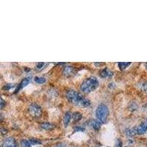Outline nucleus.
Returning a JSON list of instances; mask_svg holds the SVG:
<instances>
[{
    "label": "nucleus",
    "mask_w": 147,
    "mask_h": 147,
    "mask_svg": "<svg viewBox=\"0 0 147 147\" xmlns=\"http://www.w3.org/2000/svg\"><path fill=\"white\" fill-rule=\"evenodd\" d=\"M72 118L74 122H77L82 119V114L79 112H75L74 113L72 114Z\"/></svg>",
    "instance_id": "9b49d317"
},
{
    "label": "nucleus",
    "mask_w": 147,
    "mask_h": 147,
    "mask_svg": "<svg viewBox=\"0 0 147 147\" xmlns=\"http://www.w3.org/2000/svg\"><path fill=\"white\" fill-rule=\"evenodd\" d=\"M76 130L77 131H84V129L83 128H80V127H78L77 129H76Z\"/></svg>",
    "instance_id": "4be33fe9"
},
{
    "label": "nucleus",
    "mask_w": 147,
    "mask_h": 147,
    "mask_svg": "<svg viewBox=\"0 0 147 147\" xmlns=\"http://www.w3.org/2000/svg\"><path fill=\"white\" fill-rule=\"evenodd\" d=\"M73 70H74V68L72 66H65V68H64L63 72L65 74L69 75V74H70L72 73Z\"/></svg>",
    "instance_id": "4468645a"
},
{
    "label": "nucleus",
    "mask_w": 147,
    "mask_h": 147,
    "mask_svg": "<svg viewBox=\"0 0 147 147\" xmlns=\"http://www.w3.org/2000/svg\"><path fill=\"white\" fill-rule=\"evenodd\" d=\"M140 88L142 89L144 91H147V82H144V83L141 84Z\"/></svg>",
    "instance_id": "aec40b11"
},
{
    "label": "nucleus",
    "mask_w": 147,
    "mask_h": 147,
    "mask_svg": "<svg viewBox=\"0 0 147 147\" xmlns=\"http://www.w3.org/2000/svg\"><path fill=\"white\" fill-rule=\"evenodd\" d=\"M146 69H147V63H146Z\"/></svg>",
    "instance_id": "5701e85b"
},
{
    "label": "nucleus",
    "mask_w": 147,
    "mask_h": 147,
    "mask_svg": "<svg viewBox=\"0 0 147 147\" xmlns=\"http://www.w3.org/2000/svg\"><path fill=\"white\" fill-rule=\"evenodd\" d=\"M91 126L95 130H98L100 129L101 123L98 120H93L91 121Z\"/></svg>",
    "instance_id": "9d476101"
},
{
    "label": "nucleus",
    "mask_w": 147,
    "mask_h": 147,
    "mask_svg": "<svg viewBox=\"0 0 147 147\" xmlns=\"http://www.w3.org/2000/svg\"><path fill=\"white\" fill-rule=\"evenodd\" d=\"M109 110L105 105H100L98 106L96 110V115L97 120L100 123L105 122L108 116Z\"/></svg>",
    "instance_id": "7ed1b4c3"
},
{
    "label": "nucleus",
    "mask_w": 147,
    "mask_h": 147,
    "mask_svg": "<svg viewBox=\"0 0 147 147\" xmlns=\"http://www.w3.org/2000/svg\"><path fill=\"white\" fill-rule=\"evenodd\" d=\"M71 119V114L70 112H66L65 113V115H64V119H63V123L65 124V127L69 125V124L70 123Z\"/></svg>",
    "instance_id": "1a4fd4ad"
},
{
    "label": "nucleus",
    "mask_w": 147,
    "mask_h": 147,
    "mask_svg": "<svg viewBox=\"0 0 147 147\" xmlns=\"http://www.w3.org/2000/svg\"><path fill=\"white\" fill-rule=\"evenodd\" d=\"M40 127H42L44 129H47V130H49V129H52L54 128L53 124H50V123H43V124L40 125Z\"/></svg>",
    "instance_id": "ddd939ff"
},
{
    "label": "nucleus",
    "mask_w": 147,
    "mask_h": 147,
    "mask_svg": "<svg viewBox=\"0 0 147 147\" xmlns=\"http://www.w3.org/2000/svg\"><path fill=\"white\" fill-rule=\"evenodd\" d=\"M147 131V119L143 122L142 124H140L138 127L136 128V134L138 135H142V134L145 133Z\"/></svg>",
    "instance_id": "39448f33"
},
{
    "label": "nucleus",
    "mask_w": 147,
    "mask_h": 147,
    "mask_svg": "<svg viewBox=\"0 0 147 147\" xmlns=\"http://www.w3.org/2000/svg\"><path fill=\"white\" fill-rule=\"evenodd\" d=\"M99 81L95 77H90L86 79L81 85V90L84 93L90 94L98 88Z\"/></svg>",
    "instance_id": "f03ea898"
},
{
    "label": "nucleus",
    "mask_w": 147,
    "mask_h": 147,
    "mask_svg": "<svg viewBox=\"0 0 147 147\" xmlns=\"http://www.w3.org/2000/svg\"><path fill=\"white\" fill-rule=\"evenodd\" d=\"M66 97L68 100L77 105L82 107H88L90 105V102L88 99L84 98L83 96L76 90H70L66 93Z\"/></svg>",
    "instance_id": "f257e3e1"
},
{
    "label": "nucleus",
    "mask_w": 147,
    "mask_h": 147,
    "mask_svg": "<svg viewBox=\"0 0 147 147\" xmlns=\"http://www.w3.org/2000/svg\"><path fill=\"white\" fill-rule=\"evenodd\" d=\"M34 80L38 84H43L46 82V79L44 77H35Z\"/></svg>",
    "instance_id": "2eb2a0df"
},
{
    "label": "nucleus",
    "mask_w": 147,
    "mask_h": 147,
    "mask_svg": "<svg viewBox=\"0 0 147 147\" xmlns=\"http://www.w3.org/2000/svg\"><path fill=\"white\" fill-rule=\"evenodd\" d=\"M5 105V102L2 97H0V109H2Z\"/></svg>",
    "instance_id": "6ab92c4d"
},
{
    "label": "nucleus",
    "mask_w": 147,
    "mask_h": 147,
    "mask_svg": "<svg viewBox=\"0 0 147 147\" xmlns=\"http://www.w3.org/2000/svg\"><path fill=\"white\" fill-rule=\"evenodd\" d=\"M22 145L23 147H31V144L30 143V140H22Z\"/></svg>",
    "instance_id": "dca6fc26"
},
{
    "label": "nucleus",
    "mask_w": 147,
    "mask_h": 147,
    "mask_svg": "<svg viewBox=\"0 0 147 147\" xmlns=\"http://www.w3.org/2000/svg\"><path fill=\"white\" fill-rule=\"evenodd\" d=\"M29 112L32 117L38 118L41 115L42 110L40 106H38L37 104H32L29 107Z\"/></svg>",
    "instance_id": "20e7f679"
},
{
    "label": "nucleus",
    "mask_w": 147,
    "mask_h": 147,
    "mask_svg": "<svg viewBox=\"0 0 147 147\" xmlns=\"http://www.w3.org/2000/svg\"><path fill=\"white\" fill-rule=\"evenodd\" d=\"M44 65H45V63H39L37 64L36 68H37V69H39V70H40V69H42L43 68H44Z\"/></svg>",
    "instance_id": "a211bd4d"
},
{
    "label": "nucleus",
    "mask_w": 147,
    "mask_h": 147,
    "mask_svg": "<svg viewBox=\"0 0 147 147\" xmlns=\"http://www.w3.org/2000/svg\"><path fill=\"white\" fill-rule=\"evenodd\" d=\"M29 82H30V80H29L28 78L23 79L22 82H20V84L18 85V88H17L16 90V92H18V90H20L21 89H22L23 88L25 87V86H27V85L29 84Z\"/></svg>",
    "instance_id": "0eeeda50"
},
{
    "label": "nucleus",
    "mask_w": 147,
    "mask_h": 147,
    "mask_svg": "<svg viewBox=\"0 0 147 147\" xmlns=\"http://www.w3.org/2000/svg\"><path fill=\"white\" fill-rule=\"evenodd\" d=\"M16 140L13 138H8L3 142L2 147H16Z\"/></svg>",
    "instance_id": "423d86ee"
},
{
    "label": "nucleus",
    "mask_w": 147,
    "mask_h": 147,
    "mask_svg": "<svg viewBox=\"0 0 147 147\" xmlns=\"http://www.w3.org/2000/svg\"><path fill=\"white\" fill-rule=\"evenodd\" d=\"M0 147H1V146H0Z\"/></svg>",
    "instance_id": "393cba45"
},
{
    "label": "nucleus",
    "mask_w": 147,
    "mask_h": 147,
    "mask_svg": "<svg viewBox=\"0 0 147 147\" xmlns=\"http://www.w3.org/2000/svg\"><path fill=\"white\" fill-rule=\"evenodd\" d=\"M118 65H119V69H121V70H124V69H127V67L129 66V65H131V63L130 62H120L118 63Z\"/></svg>",
    "instance_id": "f8f14e48"
},
{
    "label": "nucleus",
    "mask_w": 147,
    "mask_h": 147,
    "mask_svg": "<svg viewBox=\"0 0 147 147\" xmlns=\"http://www.w3.org/2000/svg\"><path fill=\"white\" fill-rule=\"evenodd\" d=\"M30 143L31 145H40V144H41V142L40 140H36V139H30Z\"/></svg>",
    "instance_id": "f3484780"
},
{
    "label": "nucleus",
    "mask_w": 147,
    "mask_h": 147,
    "mask_svg": "<svg viewBox=\"0 0 147 147\" xmlns=\"http://www.w3.org/2000/svg\"><path fill=\"white\" fill-rule=\"evenodd\" d=\"M115 147H122L121 140H120L119 139H118V140H116V142H115Z\"/></svg>",
    "instance_id": "412c9836"
},
{
    "label": "nucleus",
    "mask_w": 147,
    "mask_h": 147,
    "mask_svg": "<svg viewBox=\"0 0 147 147\" xmlns=\"http://www.w3.org/2000/svg\"><path fill=\"white\" fill-rule=\"evenodd\" d=\"M100 76L102 77V78H105V77H111L113 75V72L111 71L108 70L107 69H102V71H100Z\"/></svg>",
    "instance_id": "6e6552de"
},
{
    "label": "nucleus",
    "mask_w": 147,
    "mask_h": 147,
    "mask_svg": "<svg viewBox=\"0 0 147 147\" xmlns=\"http://www.w3.org/2000/svg\"><path fill=\"white\" fill-rule=\"evenodd\" d=\"M126 147H127V146H126Z\"/></svg>",
    "instance_id": "b1692460"
}]
</instances>
